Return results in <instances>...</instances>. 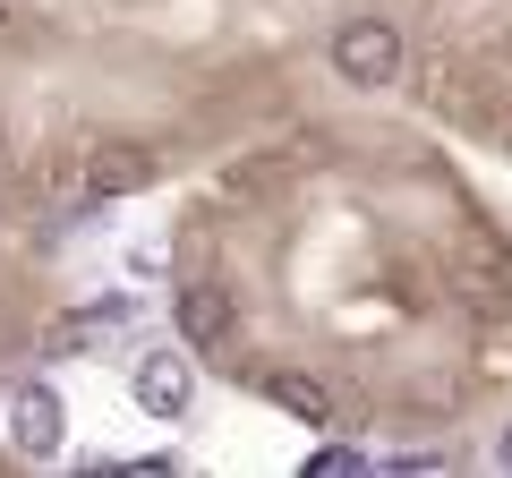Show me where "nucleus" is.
Masks as SVG:
<instances>
[{"instance_id":"obj_6","label":"nucleus","mask_w":512,"mask_h":478,"mask_svg":"<svg viewBox=\"0 0 512 478\" xmlns=\"http://www.w3.org/2000/svg\"><path fill=\"white\" fill-rule=\"evenodd\" d=\"M188 393H197V376H188V359H171V350H154V359H137V402L154 410V419H180Z\"/></svg>"},{"instance_id":"obj_3","label":"nucleus","mask_w":512,"mask_h":478,"mask_svg":"<svg viewBox=\"0 0 512 478\" xmlns=\"http://www.w3.org/2000/svg\"><path fill=\"white\" fill-rule=\"evenodd\" d=\"M453 282L470 291V308H487V316H504V308H512V257L495 248V239H461Z\"/></svg>"},{"instance_id":"obj_9","label":"nucleus","mask_w":512,"mask_h":478,"mask_svg":"<svg viewBox=\"0 0 512 478\" xmlns=\"http://www.w3.org/2000/svg\"><path fill=\"white\" fill-rule=\"evenodd\" d=\"M495 461H504V470H512V427H504V444H495Z\"/></svg>"},{"instance_id":"obj_5","label":"nucleus","mask_w":512,"mask_h":478,"mask_svg":"<svg viewBox=\"0 0 512 478\" xmlns=\"http://www.w3.org/2000/svg\"><path fill=\"white\" fill-rule=\"evenodd\" d=\"M9 436H18V453L52 461V453H60V436H69V410H60V393H52V385L18 393V419H9Z\"/></svg>"},{"instance_id":"obj_1","label":"nucleus","mask_w":512,"mask_h":478,"mask_svg":"<svg viewBox=\"0 0 512 478\" xmlns=\"http://www.w3.org/2000/svg\"><path fill=\"white\" fill-rule=\"evenodd\" d=\"M333 69H342V86H393L402 77V26L376 18V9L342 18L333 26Z\"/></svg>"},{"instance_id":"obj_4","label":"nucleus","mask_w":512,"mask_h":478,"mask_svg":"<svg viewBox=\"0 0 512 478\" xmlns=\"http://www.w3.org/2000/svg\"><path fill=\"white\" fill-rule=\"evenodd\" d=\"M171 316H180V333H188L197 350H222V342H231V325H239V308H231L222 282H188V291L171 299Z\"/></svg>"},{"instance_id":"obj_10","label":"nucleus","mask_w":512,"mask_h":478,"mask_svg":"<svg viewBox=\"0 0 512 478\" xmlns=\"http://www.w3.org/2000/svg\"><path fill=\"white\" fill-rule=\"evenodd\" d=\"M0 163H9V129H0Z\"/></svg>"},{"instance_id":"obj_7","label":"nucleus","mask_w":512,"mask_h":478,"mask_svg":"<svg viewBox=\"0 0 512 478\" xmlns=\"http://www.w3.org/2000/svg\"><path fill=\"white\" fill-rule=\"evenodd\" d=\"M120 299H103V308H69V316H52V333H43V350H60V359H69V350H94L103 342L111 325H120Z\"/></svg>"},{"instance_id":"obj_2","label":"nucleus","mask_w":512,"mask_h":478,"mask_svg":"<svg viewBox=\"0 0 512 478\" xmlns=\"http://www.w3.org/2000/svg\"><path fill=\"white\" fill-rule=\"evenodd\" d=\"M77 171H86V197H137V188L154 180V146H137V137H103V146L77 154Z\"/></svg>"},{"instance_id":"obj_8","label":"nucleus","mask_w":512,"mask_h":478,"mask_svg":"<svg viewBox=\"0 0 512 478\" xmlns=\"http://www.w3.org/2000/svg\"><path fill=\"white\" fill-rule=\"evenodd\" d=\"M265 393H274L291 419H333V393L316 385V376H265Z\"/></svg>"}]
</instances>
